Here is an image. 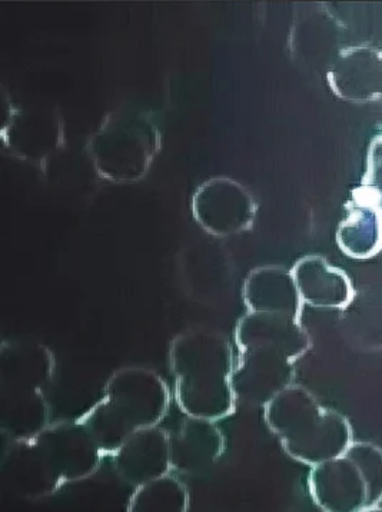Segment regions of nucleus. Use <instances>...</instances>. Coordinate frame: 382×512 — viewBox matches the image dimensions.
<instances>
[{"instance_id":"obj_21","label":"nucleus","mask_w":382,"mask_h":512,"mask_svg":"<svg viewBox=\"0 0 382 512\" xmlns=\"http://www.w3.org/2000/svg\"><path fill=\"white\" fill-rule=\"evenodd\" d=\"M362 191L370 196L382 211V134L372 141L368 151L367 174Z\"/></svg>"},{"instance_id":"obj_16","label":"nucleus","mask_w":382,"mask_h":512,"mask_svg":"<svg viewBox=\"0 0 382 512\" xmlns=\"http://www.w3.org/2000/svg\"><path fill=\"white\" fill-rule=\"evenodd\" d=\"M171 441L172 470L195 474L207 470L221 458L225 438L214 421L189 418L179 427Z\"/></svg>"},{"instance_id":"obj_7","label":"nucleus","mask_w":382,"mask_h":512,"mask_svg":"<svg viewBox=\"0 0 382 512\" xmlns=\"http://www.w3.org/2000/svg\"><path fill=\"white\" fill-rule=\"evenodd\" d=\"M33 440L59 490L92 477L105 455L81 420L51 424Z\"/></svg>"},{"instance_id":"obj_9","label":"nucleus","mask_w":382,"mask_h":512,"mask_svg":"<svg viewBox=\"0 0 382 512\" xmlns=\"http://www.w3.org/2000/svg\"><path fill=\"white\" fill-rule=\"evenodd\" d=\"M294 361L269 351H241L234 372L232 391L235 401L247 407H267L282 391L292 387Z\"/></svg>"},{"instance_id":"obj_19","label":"nucleus","mask_w":382,"mask_h":512,"mask_svg":"<svg viewBox=\"0 0 382 512\" xmlns=\"http://www.w3.org/2000/svg\"><path fill=\"white\" fill-rule=\"evenodd\" d=\"M340 329L345 341L365 352L382 349V292L355 291L350 304L341 309Z\"/></svg>"},{"instance_id":"obj_1","label":"nucleus","mask_w":382,"mask_h":512,"mask_svg":"<svg viewBox=\"0 0 382 512\" xmlns=\"http://www.w3.org/2000/svg\"><path fill=\"white\" fill-rule=\"evenodd\" d=\"M169 364L176 402L189 418L217 422L234 411V357L221 332L198 329L178 335L169 348Z\"/></svg>"},{"instance_id":"obj_14","label":"nucleus","mask_w":382,"mask_h":512,"mask_svg":"<svg viewBox=\"0 0 382 512\" xmlns=\"http://www.w3.org/2000/svg\"><path fill=\"white\" fill-rule=\"evenodd\" d=\"M332 89L351 102L382 98V52L371 46H355L338 56L330 72Z\"/></svg>"},{"instance_id":"obj_3","label":"nucleus","mask_w":382,"mask_h":512,"mask_svg":"<svg viewBox=\"0 0 382 512\" xmlns=\"http://www.w3.org/2000/svg\"><path fill=\"white\" fill-rule=\"evenodd\" d=\"M265 422L284 451L311 468L341 457L354 442L348 418L322 407L317 397L300 385H292L269 402Z\"/></svg>"},{"instance_id":"obj_8","label":"nucleus","mask_w":382,"mask_h":512,"mask_svg":"<svg viewBox=\"0 0 382 512\" xmlns=\"http://www.w3.org/2000/svg\"><path fill=\"white\" fill-rule=\"evenodd\" d=\"M192 212L209 234L229 236L247 231L254 224L257 205L244 185L231 178H214L195 192Z\"/></svg>"},{"instance_id":"obj_22","label":"nucleus","mask_w":382,"mask_h":512,"mask_svg":"<svg viewBox=\"0 0 382 512\" xmlns=\"http://www.w3.org/2000/svg\"><path fill=\"white\" fill-rule=\"evenodd\" d=\"M362 512H382V507H374V508H370V510L362 511Z\"/></svg>"},{"instance_id":"obj_11","label":"nucleus","mask_w":382,"mask_h":512,"mask_svg":"<svg viewBox=\"0 0 382 512\" xmlns=\"http://www.w3.org/2000/svg\"><path fill=\"white\" fill-rule=\"evenodd\" d=\"M112 457L118 477L136 488L161 480L172 470L171 441L159 427L135 432Z\"/></svg>"},{"instance_id":"obj_2","label":"nucleus","mask_w":382,"mask_h":512,"mask_svg":"<svg viewBox=\"0 0 382 512\" xmlns=\"http://www.w3.org/2000/svg\"><path fill=\"white\" fill-rule=\"evenodd\" d=\"M169 407L164 379L145 367H126L106 382L104 397L81 418L104 454L114 455L135 432L158 427Z\"/></svg>"},{"instance_id":"obj_17","label":"nucleus","mask_w":382,"mask_h":512,"mask_svg":"<svg viewBox=\"0 0 382 512\" xmlns=\"http://www.w3.org/2000/svg\"><path fill=\"white\" fill-rule=\"evenodd\" d=\"M2 471L6 485L23 498L39 500L59 490L33 438L11 441L3 455Z\"/></svg>"},{"instance_id":"obj_5","label":"nucleus","mask_w":382,"mask_h":512,"mask_svg":"<svg viewBox=\"0 0 382 512\" xmlns=\"http://www.w3.org/2000/svg\"><path fill=\"white\" fill-rule=\"evenodd\" d=\"M161 146L158 125L148 112L132 106L116 109L89 142L96 172L115 184L141 181Z\"/></svg>"},{"instance_id":"obj_20","label":"nucleus","mask_w":382,"mask_h":512,"mask_svg":"<svg viewBox=\"0 0 382 512\" xmlns=\"http://www.w3.org/2000/svg\"><path fill=\"white\" fill-rule=\"evenodd\" d=\"M189 494L172 475L136 488L128 512H188Z\"/></svg>"},{"instance_id":"obj_15","label":"nucleus","mask_w":382,"mask_h":512,"mask_svg":"<svg viewBox=\"0 0 382 512\" xmlns=\"http://www.w3.org/2000/svg\"><path fill=\"white\" fill-rule=\"evenodd\" d=\"M248 312L285 315L301 319L302 301L292 272L285 268L261 267L248 275L242 288Z\"/></svg>"},{"instance_id":"obj_12","label":"nucleus","mask_w":382,"mask_h":512,"mask_svg":"<svg viewBox=\"0 0 382 512\" xmlns=\"http://www.w3.org/2000/svg\"><path fill=\"white\" fill-rule=\"evenodd\" d=\"M3 141L19 158L41 164L61 146V118L49 111L19 109L6 121Z\"/></svg>"},{"instance_id":"obj_6","label":"nucleus","mask_w":382,"mask_h":512,"mask_svg":"<svg viewBox=\"0 0 382 512\" xmlns=\"http://www.w3.org/2000/svg\"><path fill=\"white\" fill-rule=\"evenodd\" d=\"M308 490L322 512H362L382 502V450L352 442L341 457L311 468Z\"/></svg>"},{"instance_id":"obj_18","label":"nucleus","mask_w":382,"mask_h":512,"mask_svg":"<svg viewBox=\"0 0 382 512\" xmlns=\"http://www.w3.org/2000/svg\"><path fill=\"white\" fill-rule=\"evenodd\" d=\"M337 242L345 255L370 259L382 251V211L361 191L337 232Z\"/></svg>"},{"instance_id":"obj_13","label":"nucleus","mask_w":382,"mask_h":512,"mask_svg":"<svg viewBox=\"0 0 382 512\" xmlns=\"http://www.w3.org/2000/svg\"><path fill=\"white\" fill-rule=\"evenodd\" d=\"M291 272L302 304L341 311L354 298L355 289L350 277L342 269L332 267L322 256H304Z\"/></svg>"},{"instance_id":"obj_10","label":"nucleus","mask_w":382,"mask_h":512,"mask_svg":"<svg viewBox=\"0 0 382 512\" xmlns=\"http://www.w3.org/2000/svg\"><path fill=\"white\" fill-rule=\"evenodd\" d=\"M235 342L239 351L259 349L284 355L294 362L312 347L310 334L300 319L265 312H248L239 319Z\"/></svg>"},{"instance_id":"obj_4","label":"nucleus","mask_w":382,"mask_h":512,"mask_svg":"<svg viewBox=\"0 0 382 512\" xmlns=\"http://www.w3.org/2000/svg\"><path fill=\"white\" fill-rule=\"evenodd\" d=\"M55 358L41 342H6L2 347V431L11 441L32 440L49 425L46 385Z\"/></svg>"}]
</instances>
